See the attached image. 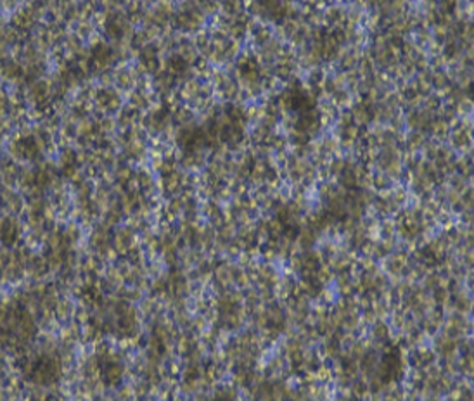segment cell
I'll return each instance as SVG.
<instances>
[{
	"mask_svg": "<svg viewBox=\"0 0 474 401\" xmlns=\"http://www.w3.org/2000/svg\"><path fill=\"white\" fill-rule=\"evenodd\" d=\"M58 374H59V367H58V363H55V360L49 358V356H40V358L33 363L30 377H32L33 381H37L38 384H49V382L58 379Z\"/></svg>",
	"mask_w": 474,
	"mask_h": 401,
	"instance_id": "1",
	"label": "cell"
}]
</instances>
